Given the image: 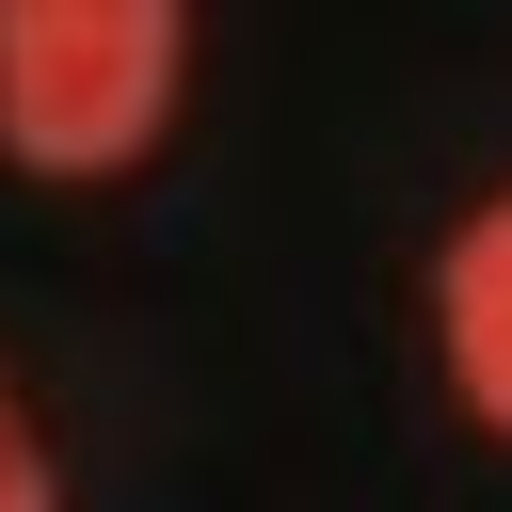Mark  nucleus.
<instances>
[{"label": "nucleus", "instance_id": "f257e3e1", "mask_svg": "<svg viewBox=\"0 0 512 512\" xmlns=\"http://www.w3.org/2000/svg\"><path fill=\"white\" fill-rule=\"evenodd\" d=\"M192 0H0V144L32 176H128L176 128Z\"/></svg>", "mask_w": 512, "mask_h": 512}, {"label": "nucleus", "instance_id": "f03ea898", "mask_svg": "<svg viewBox=\"0 0 512 512\" xmlns=\"http://www.w3.org/2000/svg\"><path fill=\"white\" fill-rule=\"evenodd\" d=\"M432 320H448V384L512 432V192L464 208V240L432 256Z\"/></svg>", "mask_w": 512, "mask_h": 512}, {"label": "nucleus", "instance_id": "7ed1b4c3", "mask_svg": "<svg viewBox=\"0 0 512 512\" xmlns=\"http://www.w3.org/2000/svg\"><path fill=\"white\" fill-rule=\"evenodd\" d=\"M0 512H64V464H48V432L16 416V384H0Z\"/></svg>", "mask_w": 512, "mask_h": 512}]
</instances>
